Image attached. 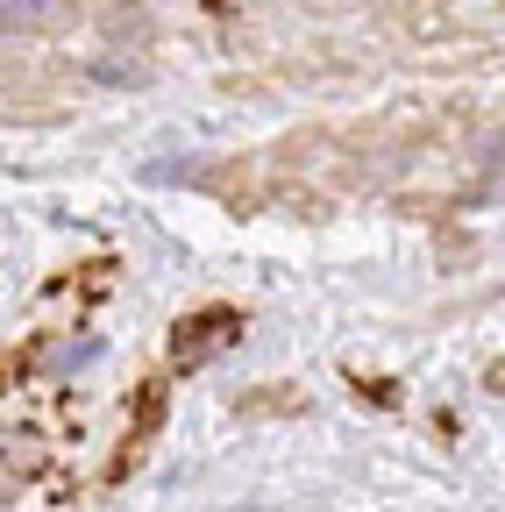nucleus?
Listing matches in <instances>:
<instances>
[{
	"label": "nucleus",
	"instance_id": "obj_1",
	"mask_svg": "<svg viewBox=\"0 0 505 512\" xmlns=\"http://www.w3.org/2000/svg\"><path fill=\"white\" fill-rule=\"evenodd\" d=\"M57 15V0H8V29H36Z\"/></svg>",
	"mask_w": 505,
	"mask_h": 512
}]
</instances>
